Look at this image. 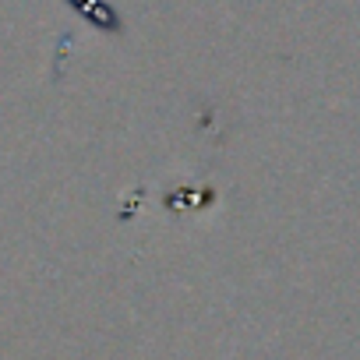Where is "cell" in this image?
<instances>
[{
	"label": "cell",
	"instance_id": "obj_1",
	"mask_svg": "<svg viewBox=\"0 0 360 360\" xmlns=\"http://www.w3.org/2000/svg\"><path fill=\"white\" fill-rule=\"evenodd\" d=\"M64 4L75 11V15H82L89 25H96V29H103V32H124V22H120V15H117V8L110 4V0H64Z\"/></svg>",
	"mask_w": 360,
	"mask_h": 360
}]
</instances>
